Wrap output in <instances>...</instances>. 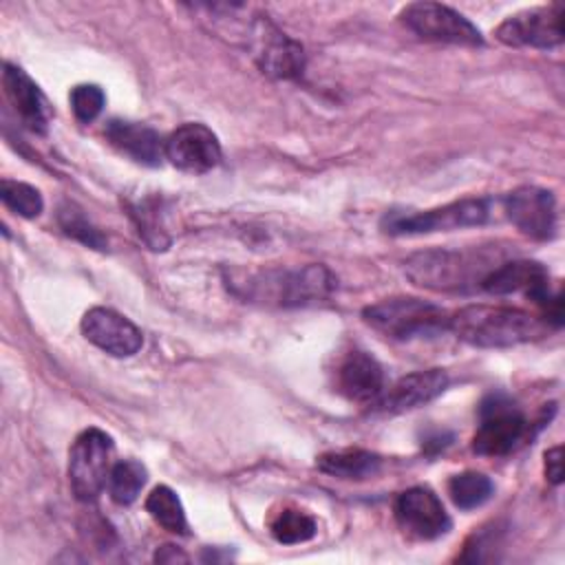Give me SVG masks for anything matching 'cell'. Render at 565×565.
<instances>
[{
	"label": "cell",
	"instance_id": "cell-1",
	"mask_svg": "<svg viewBox=\"0 0 565 565\" xmlns=\"http://www.w3.org/2000/svg\"><path fill=\"white\" fill-rule=\"evenodd\" d=\"M227 289L245 302L271 307H305L322 302L335 289V276L324 265L296 269H225Z\"/></svg>",
	"mask_w": 565,
	"mask_h": 565
},
{
	"label": "cell",
	"instance_id": "cell-2",
	"mask_svg": "<svg viewBox=\"0 0 565 565\" xmlns=\"http://www.w3.org/2000/svg\"><path fill=\"white\" fill-rule=\"evenodd\" d=\"M545 320L505 305H468L450 313L448 331L479 349H508L532 342L545 333Z\"/></svg>",
	"mask_w": 565,
	"mask_h": 565
},
{
	"label": "cell",
	"instance_id": "cell-3",
	"mask_svg": "<svg viewBox=\"0 0 565 565\" xmlns=\"http://www.w3.org/2000/svg\"><path fill=\"white\" fill-rule=\"evenodd\" d=\"M499 265H494V258L483 249H426L413 254L404 269L419 287L435 291H466L468 287H481V280Z\"/></svg>",
	"mask_w": 565,
	"mask_h": 565
},
{
	"label": "cell",
	"instance_id": "cell-4",
	"mask_svg": "<svg viewBox=\"0 0 565 565\" xmlns=\"http://www.w3.org/2000/svg\"><path fill=\"white\" fill-rule=\"evenodd\" d=\"M364 322L391 340L437 338L448 331L450 313L422 298H386L364 307Z\"/></svg>",
	"mask_w": 565,
	"mask_h": 565
},
{
	"label": "cell",
	"instance_id": "cell-5",
	"mask_svg": "<svg viewBox=\"0 0 565 565\" xmlns=\"http://www.w3.org/2000/svg\"><path fill=\"white\" fill-rule=\"evenodd\" d=\"M481 289L494 296L523 294L541 307L543 320L547 324H561V294L550 291V274L536 260L516 258L501 263L481 280Z\"/></svg>",
	"mask_w": 565,
	"mask_h": 565
},
{
	"label": "cell",
	"instance_id": "cell-6",
	"mask_svg": "<svg viewBox=\"0 0 565 565\" xmlns=\"http://www.w3.org/2000/svg\"><path fill=\"white\" fill-rule=\"evenodd\" d=\"M113 439L99 428H86L77 435L68 452V483L73 494L88 503L99 497L110 475Z\"/></svg>",
	"mask_w": 565,
	"mask_h": 565
},
{
	"label": "cell",
	"instance_id": "cell-7",
	"mask_svg": "<svg viewBox=\"0 0 565 565\" xmlns=\"http://www.w3.org/2000/svg\"><path fill=\"white\" fill-rule=\"evenodd\" d=\"M488 201L486 199H461L446 203L441 207L424 210V212H388L382 218V230L388 234H433V232H450L459 227L483 225L488 221Z\"/></svg>",
	"mask_w": 565,
	"mask_h": 565
},
{
	"label": "cell",
	"instance_id": "cell-8",
	"mask_svg": "<svg viewBox=\"0 0 565 565\" xmlns=\"http://www.w3.org/2000/svg\"><path fill=\"white\" fill-rule=\"evenodd\" d=\"M527 422L521 408L503 393L488 395L479 406V426L472 450L483 457H503L525 437Z\"/></svg>",
	"mask_w": 565,
	"mask_h": 565
},
{
	"label": "cell",
	"instance_id": "cell-9",
	"mask_svg": "<svg viewBox=\"0 0 565 565\" xmlns=\"http://www.w3.org/2000/svg\"><path fill=\"white\" fill-rule=\"evenodd\" d=\"M399 20L415 35L430 42L461 44V46H481V31L459 11L439 4V2H413L402 9Z\"/></svg>",
	"mask_w": 565,
	"mask_h": 565
},
{
	"label": "cell",
	"instance_id": "cell-10",
	"mask_svg": "<svg viewBox=\"0 0 565 565\" xmlns=\"http://www.w3.org/2000/svg\"><path fill=\"white\" fill-rule=\"evenodd\" d=\"M249 46L256 64L269 77L294 79L305 71V49L265 18L252 22Z\"/></svg>",
	"mask_w": 565,
	"mask_h": 565
},
{
	"label": "cell",
	"instance_id": "cell-11",
	"mask_svg": "<svg viewBox=\"0 0 565 565\" xmlns=\"http://www.w3.org/2000/svg\"><path fill=\"white\" fill-rule=\"evenodd\" d=\"M497 40L508 46L554 49L563 42V4L525 9L505 18L497 31Z\"/></svg>",
	"mask_w": 565,
	"mask_h": 565
},
{
	"label": "cell",
	"instance_id": "cell-12",
	"mask_svg": "<svg viewBox=\"0 0 565 565\" xmlns=\"http://www.w3.org/2000/svg\"><path fill=\"white\" fill-rule=\"evenodd\" d=\"M393 510L397 525L404 530V534L413 539L433 541L450 530L448 512L444 510L439 497L426 486L404 490L397 497Z\"/></svg>",
	"mask_w": 565,
	"mask_h": 565
},
{
	"label": "cell",
	"instance_id": "cell-13",
	"mask_svg": "<svg viewBox=\"0 0 565 565\" xmlns=\"http://www.w3.org/2000/svg\"><path fill=\"white\" fill-rule=\"evenodd\" d=\"M166 159L190 174H205L221 161V143L203 124H183L166 139Z\"/></svg>",
	"mask_w": 565,
	"mask_h": 565
},
{
	"label": "cell",
	"instance_id": "cell-14",
	"mask_svg": "<svg viewBox=\"0 0 565 565\" xmlns=\"http://www.w3.org/2000/svg\"><path fill=\"white\" fill-rule=\"evenodd\" d=\"M505 214L510 223L534 241H547L556 234V203L552 192L523 185L505 196Z\"/></svg>",
	"mask_w": 565,
	"mask_h": 565
},
{
	"label": "cell",
	"instance_id": "cell-15",
	"mask_svg": "<svg viewBox=\"0 0 565 565\" xmlns=\"http://www.w3.org/2000/svg\"><path fill=\"white\" fill-rule=\"evenodd\" d=\"M84 338L113 358H130L141 344V331L121 313L108 307H93L82 318Z\"/></svg>",
	"mask_w": 565,
	"mask_h": 565
},
{
	"label": "cell",
	"instance_id": "cell-16",
	"mask_svg": "<svg viewBox=\"0 0 565 565\" xmlns=\"http://www.w3.org/2000/svg\"><path fill=\"white\" fill-rule=\"evenodd\" d=\"M2 86L9 104L13 106L18 119L35 135H46L49 130V104L40 86L15 64H4Z\"/></svg>",
	"mask_w": 565,
	"mask_h": 565
},
{
	"label": "cell",
	"instance_id": "cell-17",
	"mask_svg": "<svg viewBox=\"0 0 565 565\" xmlns=\"http://www.w3.org/2000/svg\"><path fill=\"white\" fill-rule=\"evenodd\" d=\"M448 386V375L441 369L415 371L399 377L386 393L375 399V406L384 413H404L419 408L439 397Z\"/></svg>",
	"mask_w": 565,
	"mask_h": 565
},
{
	"label": "cell",
	"instance_id": "cell-18",
	"mask_svg": "<svg viewBox=\"0 0 565 565\" xmlns=\"http://www.w3.org/2000/svg\"><path fill=\"white\" fill-rule=\"evenodd\" d=\"M335 388L353 402H375L384 393V371L366 351H349L335 369Z\"/></svg>",
	"mask_w": 565,
	"mask_h": 565
},
{
	"label": "cell",
	"instance_id": "cell-19",
	"mask_svg": "<svg viewBox=\"0 0 565 565\" xmlns=\"http://www.w3.org/2000/svg\"><path fill=\"white\" fill-rule=\"evenodd\" d=\"M106 139L126 157L143 166H159L166 157V141L146 124L110 119L106 124Z\"/></svg>",
	"mask_w": 565,
	"mask_h": 565
},
{
	"label": "cell",
	"instance_id": "cell-20",
	"mask_svg": "<svg viewBox=\"0 0 565 565\" xmlns=\"http://www.w3.org/2000/svg\"><path fill=\"white\" fill-rule=\"evenodd\" d=\"M318 470L338 479H369L373 475L380 472L382 459L371 452V450H362V448H344V450H333V452H324L318 457L316 461Z\"/></svg>",
	"mask_w": 565,
	"mask_h": 565
},
{
	"label": "cell",
	"instance_id": "cell-21",
	"mask_svg": "<svg viewBox=\"0 0 565 565\" xmlns=\"http://www.w3.org/2000/svg\"><path fill=\"white\" fill-rule=\"evenodd\" d=\"M146 510L154 519V523H159L163 530L172 534H188L185 510L172 488L157 486L146 499Z\"/></svg>",
	"mask_w": 565,
	"mask_h": 565
},
{
	"label": "cell",
	"instance_id": "cell-22",
	"mask_svg": "<svg viewBox=\"0 0 565 565\" xmlns=\"http://www.w3.org/2000/svg\"><path fill=\"white\" fill-rule=\"evenodd\" d=\"M146 479H148V472L139 461H135V459L117 461L110 468L108 483H106L108 492H110V499L119 505L132 503L139 497L141 488L146 486Z\"/></svg>",
	"mask_w": 565,
	"mask_h": 565
},
{
	"label": "cell",
	"instance_id": "cell-23",
	"mask_svg": "<svg viewBox=\"0 0 565 565\" xmlns=\"http://www.w3.org/2000/svg\"><path fill=\"white\" fill-rule=\"evenodd\" d=\"M492 490H494L492 481L477 470L459 472L448 481V494L452 503L461 510H475L483 505L492 497Z\"/></svg>",
	"mask_w": 565,
	"mask_h": 565
},
{
	"label": "cell",
	"instance_id": "cell-24",
	"mask_svg": "<svg viewBox=\"0 0 565 565\" xmlns=\"http://www.w3.org/2000/svg\"><path fill=\"white\" fill-rule=\"evenodd\" d=\"M269 527H271L274 539L278 543H285V545L305 543V541L313 539L316 530H318L313 516H309L302 510H294V508H287V510L278 512Z\"/></svg>",
	"mask_w": 565,
	"mask_h": 565
},
{
	"label": "cell",
	"instance_id": "cell-25",
	"mask_svg": "<svg viewBox=\"0 0 565 565\" xmlns=\"http://www.w3.org/2000/svg\"><path fill=\"white\" fill-rule=\"evenodd\" d=\"M57 223L60 227L64 230L66 236L79 241L82 245L86 247H93V249H106V236L84 216V212L73 205V203H64L60 205L57 210Z\"/></svg>",
	"mask_w": 565,
	"mask_h": 565
},
{
	"label": "cell",
	"instance_id": "cell-26",
	"mask_svg": "<svg viewBox=\"0 0 565 565\" xmlns=\"http://www.w3.org/2000/svg\"><path fill=\"white\" fill-rule=\"evenodd\" d=\"M0 199L2 203L24 216V218H35L40 216L42 207H44V201H42V194L29 185V183H22V181H11V179H2L0 183Z\"/></svg>",
	"mask_w": 565,
	"mask_h": 565
},
{
	"label": "cell",
	"instance_id": "cell-27",
	"mask_svg": "<svg viewBox=\"0 0 565 565\" xmlns=\"http://www.w3.org/2000/svg\"><path fill=\"white\" fill-rule=\"evenodd\" d=\"M71 108L77 121L90 124L104 108V90L95 84H79L71 90Z\"/></svg>",
	"mask_w": 565,
	"mask_h": 565
},
{
	"label": "cell",
	"instance_id": "cell-28",
	"mask_svg": "<svg viewBox=\"0 0 565 565\" xmlns=\"http://www.w3.org/2000/svg\"><path fill=\"white\" fill-rule=\"evenodd\" d=\"M132 216L139 225V234H143V238L148 241V245L152 249H163L168 245V238H163V225H161V216L157 212V205L146 201L132 207Z\"/></svg>",
	"mask_w": 565,
	"mask_h": 565
},
{
	"label": "cell",
	"instance_id": "cell-29",
	"mask_svg": "<svg viewBox=\"0 0 565 565\" xmlns=\"http://www.w3.org/2000/svg\"><path fill=\"white\" fill-rule=\"evenodd\" d=\"M545 477L554 486H558L563 481V448L561 446H554L545 452Z\"/></svg>",
	"mask_w": 565,
	"mask_h": 565
},
{
	"label": "cell",
	"instance_id": "cell-30",
	"mask_svg": "<svg viewBox=\"0 0 565 565\" xmlns=\"http://www.w3.org/2000/svg\"><path fill=\"white\" fill-rule=\"evenodd\" d=\"M154 561H159V563H174V561H188V556L181 550H177L174 545H163V547L157 550Z\"/></svg>",
	"mask_w": 565,
	"mask_h": 565
}]
</instances>
